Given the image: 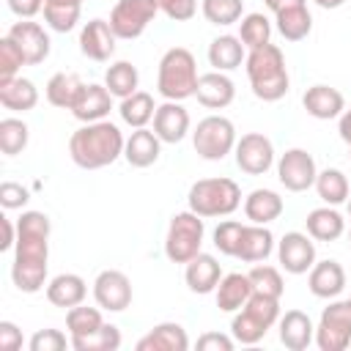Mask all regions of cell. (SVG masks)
Returning <instances> with one entry per match:
<instances>
[{"instance_id":"33","label":"cell","mask_w":351,"mask_h":351,"mask_svg":"<svg viewBox=\"0 0 351 351\" xmlns=\"http://www.w3.org/2000/svg\"><path fill=\"white\" fill-rule=\"evenodd\" d=\"M282 211H285V203L274 189H252L244 197V217L255 225H269Z\"/></svg>"},{"instance_id":"6","label":"cell","mask_w":351,"mask_h":351,"mask_svg":"<svg viewBox=\"0 0 351 351\" xmlns=\"http://www.w3.org/2000/svg\"><path fill=\"white\" fill-rule=\"evenodd\" d=\"M277 321H280V299L252 291V296L247 299V304L233 313L230 335L241 346H255V343H261L266 337V332Z\"/></svg>"},{"instance_id":"39","label":"cell","mask_w":351,"mask_h":351,"mask_svg":"<svg viewBox=\"0 0 351 351\" xmlns=\"http://www.w3.org/2000/svg\"><path fill=\"white\" fill-rule=\"evenodd\" d=\"M104 326V318H101V307H88L85 302L66 310V329H69V337H88L93 332H99Z\"/></svg>"},{"instance_id":"29","label":"cell","mask_w":351,"mask_h":351,"mask_svg":"<svg viewBox=\"0 0 351 351\" xmlns=\"http://www.w3.org/2000/svg\"><path fill=\"white\" fill-rule=\"evenodd\" d=\"M247 60V47L241 44L239 36H230V33H222L217 38H211L208 44V63L214 71H236L241 63Z\"/></svg>"},{"instance_id":"10","label":"cell","mask_w":351,"mask_h":351,"mask_svg":"<svg viewBox=\"0 0 351 351\" xmlns=\"http://www.w3.org/2000/svg\"><path fill=\"white\" fill-rule=\"evenodd\" d=\"M159 14L156 0H118L110 11V27L118 41H134L145 33V27Z\"/></svg>"},{"instance_id":"8","label":"cell","mask_w":351,"mask_h":351,"mask_svg":"<svg viewBox=\"0 0 351 351\" xmlns=\"http://www.w3.org/2000/svg\"><path fill=\"white\" fill-rule=\"evenodd\" d=\"M236 126L225 115H206L192 129V148L206 162H222L236 148Z\"/></svg>"},{"instance_id":"46","label":"cell","mask_w":351,"mask_h":351,"mask_svg":"<svg viewBox=\"0 0 351 351\" xmlns=\"http://www.w3.org/2000/svg\"><path fill=\"white\" fill-rule=\"evenodd\" d=\"M22 66H27L22 49L16 47V41L11 36H3L0 38V80L19 77V69Z\"/></svg>"},{"instance_id":"15","label":"cell","mask_w":351,"mask_h":351,"mask_svg":"<svg viewBox=\"0 0 351 351\" xmlns=\"http://www.w3.org/2000/svg\"><path fill=\"white\" fill-rule=\"evenodd\" d=\"M93 299L107 313H123L132 304V280L118 269H104L93 280Z\"/></svg>"},{"instance_id":"28","label":"cell","mask_w":351,"mask_h":351,"mask_svg":"<svg viewBox=\"0 0 351 351\" xmlns=\"http://www.w3.org/2000/svg\"><path fill=\"white\" fill-rule=\"evenodd\" d=\"M274 236L266 225H244L241 230V241H239V250H236V258L244 261V263H263L271 252H274Z\"/></svg>"},{"instance_id":"47","label":"cell","mask_w":351,"mask_h":351,"mask_svg":"<svg viewBox=\"0 0 351 351\" xmlns=\"http://www.w3.org/2000/svg\"><path fill=\"white\" fill-rule=\"evenodd\" d=\"M66 346H71V337H66L60 329H38L27 340L30 351H63Z\"/></svg>"},{"instance_id":"27","label":"cell","mask_w":351,"mask_h":351,"mask_svg":"<svg viewBox=\"0 0 351 351\" xmlns=\"http://www.w3.org/2000/svg\"><path fill=\"white\" fill-rule=\"evenodd\" d=\"M186 348H189L186 329L176 321H162L137 340V351H186Z\"/></svg>"},{"instance_id":"40","label":"cell","mask_w":351,"mask_h":351,"mask_svg":"<svg viewBox=\"0 0 351 351\" xmlns=\"http://www.w3.org/2000/svg\"><path fill=\"white\" fill-rule=\"evenodd\" d=\"M239 38L247 49H258L271 41V22L261 11H250L239 19Z\"/></svg>"},{"instance_id":"17","label":"cell","mask_w":351,"mask_h":351,"mask_svg":"<svg viewBox=\"0 0 351 351\" xmlns=\"http://www.w3.org/2000/svg\"><path fill=\"white\" fill-rule=\"evenodd\" d=\"M112 99H115V96L107 90L104 82H85L69 112H71L80 123L104 121V118L110 115V110H112Z\"/></svg>"},{"instance_id":"32","label":"cell","mask_w":351,"mask_h":351,"mask_svg":"<svg viewBox=\"0 0 351 351\" xmlns=\"http://www.w3.org/2000/svg\"><path fill=\"white\" fill-rule=\"evenodd\" d=\"M304 228L315 241H337L346 233V219L337 206H321L304 217Z\"/></svg>"},{"instance_id":"12","label":"cell","mask_w":351,"mask_h":351,"mask_svg":"<svg viewBox=\"0 0 351 351\" xmlns=\"http://www.w3.org/2000/svg\"><path fill=\"white\" fill-rule=\"evenodd\" d=\"M274 167H277V181L288 192H307L310 186H315L318 167L313 154L304 148H288L285 154H280Z\"/></svg>"},{"instance_id":"41","label":"cell","mask_w":351,"mask_h":351,"mask_svg":"<svg viewBox=\"0 0 351 351\" xmlns=\"http://www.w3.org/2000/svg\"><path fill=\"white\" fill-rule=\"evenodd\" d=\"M200 14L208 25L228 27L244 16V0H200Z\"/></svg>"},{"instance_id":"48","label":"cell","mask_w":351,"mask_h":351,"mask_svg":"<svg viewBox=\"0 0 351 351\" xmlns=\"http://www.w3.org/2000/svg\"><path fill=\"white\" fill-rule=\"evenodd\" d=\"M156 5L173 22H189L197 14V0H156Z\"/></svg>"},{"instance_id":"54","label":"cell","mask_w":351,"mask_h":351,"mask_svg":"<svg viewBox=\"0 0 351 351\" xmlns=\"http://www.w3.org/2000/svg\"><path fill=\"white\" fill-rule=\"evenodd\" d=\"M337 132L340 140L348 145V156H351V110H343V115L337 118Z\"/></svg>"},{"instance_id":"25","label":"cell","mask_w":351,"mask_h":351,"mask_svg":"<svg viewBox=\"0 0 351 351\" xmlns=\"http://www.w3.org/2000/svg\"><path fill=\"white\" fill-rule=\"evenodd\" d=\"M159 156H162V140L156 137L154 129L143 126V129H134V132L126 137L123 159H126L132 167H137V170L151 167V165L159 162Z\"/></svg>"},{"instance_id":"20","label":"cell","mask_w":351,"mask_h":351,"mask_svg":"<svg viewBox=\"0 0 351 351\" xmlns=\"http://www.w3.org/2000/svg\"><path fill=\"white\" fill-rule=\"evenodd\" d=\"M302 107H304V112H307L310 118H315V121H332V118H340V115H343L346 99H343V93H340L337 88L318 82V85H310V88L304 90Z\"/></svg>"},{"instance_id":"53","label":"cell","mask_w":351,"mask_h":351,"mask_svg":"<svg viewBox=\"0 0 351 351\" xmlns=\"http://www.w3.org/2000/svg\"><path fill=\"white\" fill-rule=\"evenodd\" d=\"M0 225H3V241H0V250H14L16 244V225L11 222V217H0Z\"/></svg>"},{"instance_id":"56","label":"cell","mask_w":351,"mask_h":351,"mask_svg":"<svg viewBox=\"0 0 351 351\" xmlns=\"http://www.w3.org/2000/svg\"><path fill=\"white\" fill-rule=\"evenodd\" d=\"M348 217H351V197H348Z\"/></svg>"},{"instance_id":"57","label":"cell","mask_w":351,"mask_h":351,"mask_svg":"<svg viewBox=\"0 0 351 351\" xmlns=\"http://www.w3.org/2000/svg\"><path fill=\"white\" fill-rule=\"evenodd\" d=\"M348 241H351V233H348Z\"/></svg>"},{"instance_id":"14","label":"cell","mask_w":351,"mask_h":351,"mask_svg":"<svg viewBox=\"0 0 351 351\" xmlns=\"http://www.w3.org/2000/svg\"><path fill=\"white\" fill-rule=\"evenodd\" d=\"M277 263L288 274H307L315 263V239L302 230H288L277 241Z\"/></svg>"},{"instance_id":"24","label":"cell","mask_w":351,"mask_h":351,"mask_svg":"<svg viewBox=\"0 0 351 351\" xmlns=\"http://www.w3.org/2000/svg\"><path fill=\"white\" fill-rule=\"evenodd\" d=\"M184 280L192 293H214L222 280V266L214 255L197 252L189 263H184Z\"/></svg>"},{"instance_id":"31","label":"cell","mask_w":351,"mask_h":351,"mask_svg":"<svg viewBox=\"0 0 351 351\" xmlns=\"http://www.w3.org/2000/svg\"><path fill=\"white\" fill-rule=\"evenodd\" d=\"M0 104L11 112H30L38 104V88L27 77L0 80Z\"/></svg>"},{"instance_id":"19","label":"cell","mask_w":351,"mask_h":351,"mask_svg":"<svg viewBox=\"0 0 351 351\" xmlns=\"http://www.w3.org/2000/svg\"><path fill=\"white\" fill-rule=\"evenodd\" d=\"M118 44V36L112 33L107 19H90L80 27V52L96 63H104L112 58Z\"/></svg>"},{"instance_id":"16","label":"cell","mask_w":351,"mask_h":351,"mask_svg":"<svg viewBox=\"0 0 351 351\" xmlns=\"http://www.w3.org/2000/svg\"><path fill=\"white\" fill-rule=\"evenodd\" d=\"M5 36H11V38L16 41V47L22 49L27 66H38V63H44V60L49 58L52 41H49V33H47L38 22H33V19H19V22H14V25L8 27Z\"/></svg>"},{"instance_id":"9","label":"cell","mask_w":351,"mask_h":351,"mask_svg":"<svg viewBox=\"0 0 351 351\" xmlns=\"http://www.w3.org/2000/svg\"><path fill=\"white\" fill-rule=\"evenodd\" d=\"M315 346L321 351H346L351 346V299H332L321 310Z\"/></svg>"},{"instance_id":"55","label":"cell","mask_w":351,"mask_h":351,"mask_svg":"<svg viewBox=\"0 0 351 351\" xmlns=\"http://www.w3.org/2000/svg\"><path fill=\"white\" fill-rule=\"evenodd\" d=\"M315 5H321V8H326V11H332V8H340L346 0H313Z\"/></svg>"},{"instance_id":"43","label":"cell","mask_w":351,"mask_h":351,"mask_svg":"<svg viewBox=\"0 0 351 351\" xmlns=\"http://www.w3.org/2000/svg\"><path fill=\"white\" fill-rule=\"evenodd\" d=\"M247 274H250V280H252V291H255V293H266V296H274V299L282 296L285 280H282V271H280L277 266H269V263L263 261V263H255Z\"/></svg>"},{"instance_id":"21","label":"cell","mask_w":351,"mask_h":351,"mask_svg":"<svg viewBox=\"0 0 351 351\" xmlns=\"http://www.w3.org/2000/svg\"><path fill=\"white\" fill-rule=\"evenodd\" d=\"M307 288L318 299H337L346 288V269L332 258L315 261L307 271Z\"/></svg>"},{"instance_id":"36","label":"cell","mask_w":351,"mask_h":351,"mask_svg":"<svg viewBox=\"0 0 351 351\" xmlns=\"http://www.w3.org/2000/svg\"><path fill=\"white\" fill-rule=\"evenodd\" d=\"M315 192L324 200V206H340V203H348V197H351L348 178L337 167L318 170V176H315Z\"/></svg>"},{"instance_id":"2","label":"cell","mask_w":351,"mask_h":351,"mask_svg":"<svg viewBox=\"0 0 351 351\" xmlns=\"http://www.w3.org/2000/svg\"><path fill=\"white\" fill-rule=\"evenodd\" d=\"M126 137L112 121H93L82 123L69 137V156L82 170H101L123 156Z\"/></svg>"},{"instance_id":"26","label":"cell","mask_w":351,"mask_h":351,"mask_svg":"<svg viewBox=\"0 0 351 351\" xmlns=\"http://www.w3.org/2000/svg\"><path fill=\"white\" fill-rule=\"evenodd\" d=\"M44 293H47V302H49V304H55V307H60V310H71V307H77V304L85 302V296H88V282H85L80 274H74V271H63V274H55V277L47 282Z\"/></svg>"},{"instance_id":"1","label":"cell","mask_w":351,"mask_h":351,"mask_svg":"<svg viewBox=\"0 0 351 351\" xmlns=\"http://www.w3.org/2000/svg\"><path fill=\"white\" fill-rule=\"evenodd\" d=\"M49 233L52 222L44 211H22L16 219V244L11 280L22 293H38L47 288V266H49Z\"/></svg>"},{"instance_id":"52","label":"cell","mask_w":351,"mask_h":351,"mask_svg":"<svg viewBox=\"0 0 351 351\" xmlns=\"http://www.w3.org/2000/svg\"><path fill=\"white\" fill-rule=\"evenodd\" d=\"M5 5L19 19H33L36 14L44 11V0H5Z\"/></svg>"},{"instance_id":"11","label":"cell","mask_w":351,"mask_h":351,"mask_svg":"<svg viewBox=\"0 0 351 351\" xmlns=\"http://www.w3.org/2000/svg\"><path fill=\"white\" fill-rule=\"evenodd\" d=\"M236 156V167L247 176H263L277 165V154H274V143L263 134V132H247L236 140L233 148Z\"/></svg>"},{"instance_id":"37","label":"cell","mask_w":351,"mask_h":351,"mask_svg":"<svg viewBox=\"0 0 351 351\" xmlns=\"http://www.w3.org/2000/svg\"><path fill=\"white\" fill-rule=\"evenodd\" d=\"M104 85L115 99H126L140 88V71L129 60H115L104 71Z\"/></svg>"},{"instance_id":"35","label":"cell","mask_w":351,"mask_h":351,"mask_svg":"<svg viewBox=\"0 0 351 351\" xmlns=\"http://www.w3.org/2000/svg\"><path fill=\"white\" fill-rule=\"evenodd\" d=\"M156 107H159V104L154 101L151 93H145V90H134L132 96L121 99V104H118V115H121V121H123L126 126H132V129H143V126H148V123L154 121Z\"/></svg>"},{"instance_id":"7","label":"cell","mask_w":351,"mask_h":351,"mask_svg":"<svg viewBox=\"0 0 351 351\" xmlns=\"http://www.w3.org/2000/svg\"><path fill=\"white\" fill-rule=\"evenodd\" d=\"M203 236L206 225L203 217L195 211H178L170 217L167 236H165V255L170 263H189L197 252H203Z\"/></svg>"},{"instance_id":"44","label":"cell","mask_w":351,"mask_h":351,"mask_svg":"<svg viewBox=\"0 0 351 351\" xmlns=\"http://www.w3.org/2000/svg\"><path fill=\"white\" fill-rule=\"evenodd\" d=\"M71 348L74 351H118L121 348V329L115 324L104 321V326L99 332H93L88 337H74Z\"/></svg>"},{"instance_id":"45","label":"cell","mask_w":351,"mask_h":351,"mask_svg":"<svg viewBox=\"0 0 351 351\" xmlns=\"http://www.w3.org/2000/svg\"><path fill=\"white\" fill-rule=\"evenodd\" d=\"M241 230H244V222H239V219H222V222L214 228L211 241H214V247H217L222 255L236 258V250H239V241H241Z\"/></svg>"},{"instance_id":"4","label":"cell","mask_w":351,"mask_h":351,"mask_svg":"<svg viewBox=\"0 0 351 351\" xmlns=\"http://www.w3.org/2000/svg\"><path fill=\"white\" fill-rule=\"evenodd\" d=\"M197 60L186 47H170L159 58L156 69V90L165 101H184L195 96L197 88Z\"/></svg>"},{"instance_id":"49","label":"cell","mask_w":351,"mask_h":351,"mask_svg":"<svg viewBox=\"0 0 351 351\" xmlns=\"http://www.w3.org/2000/svg\"><path fill=\"white\" fill-rule=\"evenodd\" d=\"M30 200V192L16 184V181H3L0 184V206L5 211H14V208H25V203Z\"/></svg>"},{"instance_id":"23","label":"cell","mask_w":351,"mask_h":351,"mask_svg":"<svg viewBox=\"0 0 351 351\" xmlns=\"http://www.w3.org/2000/svg\"><path fill=\"white\" fill-rule=\"evenodd\" d=\"M277 335H280V343L288 351H304L310 343H315V324L307 313L288 310L277 321Z\"/></svg>"},{"instance_id":"50","label":"cell","mask_w":351,"mask_h":351,"mask_svg":"<svg viewBox=\"0 0 351 351\" xmlns=\"http://www.w3.org/2000/svg\"><path fill=\"white\" fill-rule=\"evenodd\" d=\"M233 343H236V337L233 335H222V332H206V335H200L197 337V348L200 351H230L233 348Z\"/></svg>"},{"instance_id":"38","label":"cell","mask_w":351,"mask_h":351,"mask_svg":"<svg viewBox=\"0 0 351 351\" xmlns=\"http://www.w3.org/2000/svg\"><path fill=\"white\" fill-rule=\"evenodd\" d=\"M82 0H44V22L55 33H69L77 27Z\"/></svg>"},{"instance_id":"18","label":"cell","mask_w":351,"mask_h":351,"mask_svg":"<svg viewBox=\"0 0 351 351\" xmlns=\"http://www.w3.org/2000/svg\"><path fill=\"white\" fill-rule=\"evenodd\" d=\"M192 129V118L189 110L181 101H162L154 112V132L162 143H181Z\"/></svg>"},{"instance_id":"5","label":"cell","mask_w":351,"mask_h":351,"mask_svg":"<svg viewBox=\"0 0 351 351\" xmlns=\"http://www.w3.org/2000/svg\"><path fill=\"white\" fill-rule=\"evenodd\" d=\"M189 211L206 217H230L241 206V186L233 178H200L186 192Z\"/></svg>"},{"instance_id":"34","label":"cell","mask_w":351,"mask_h":351,"mask_svg":"<svg viewBox=\"0 0 351 351\" xmlns=\"http://www.w3.org/2000/svg\"><path fill=\"white\" fill-rule=\"evenodd\" d=\"M82 85H85V82L80 80V74H74V71H58V74H52V77L47 80L44 96H47V101H49L52 107H58V110H71V104H74V99L80 96Z\"/></svg>"},{"instance_id":"3","label":"cell","mask_w":351,"mask_h":351,"mask_svg":"<svg viewBox=\"0 0 351 351\" xmlns=\"http://www.w3.org/2000/svg\"><path fill=\"white\" fill-rule=\"evenodd\" d=\"M244 69H247L250 88L261 101H280L291 88L285 55L271 41L258 47V49H250L247 60H244Z\"/></svg>"},{"instance_id":"30","label":"cell","mask_w":351,"mask_h":351,"mask_svg":"<svg viewBox=\"0 0 351 351\" xmlns=\"http://www.w3.org/2000/svg\"><path fill=\"white\" fill-rule=\"evenodd\" d=\"M217 307L222 313H236L247 304V299L252 296V280L250 274H241V271H230V274H222L217 291Z\"/></svg>"},{"instance_id":"42","label":"cell","mask_w":351,"mask_h":351,"mask_svg":"<svg viewBox=\"0 0 351 351\" xmlns=\"http://www.w3.org/2000/svg\"><path fill=\"white\" fill-rule=\"evenodd\" d=\"M27 140H30V129L22 118H3L0 121V151L5 156H16L27 148Z\"/></svg>"},{"instance_id":"51","label":"cell","mask_w":351,"mask_h":351,"mask_svg":"<svg viewBox=\"0 0 351 351\" xmlns=\"http://www.w3.org/2000/svg\"><path fill=\"white\" fill-rule=\"evenodd\" d=\"M0 348L19 351L22 348V329L14 321H0Z\"/></svg>"},{"instance_id":"13","label":"cell","mask_w":351,"mask_h":351,"mask_svg":"<svg viewBox=\"0 0 351 351\" xmlns=\"http://www.w3.org/2000/svg\"><path fill=\"white\" fill-rule=\"evenodd\" d=\"M266 8L274 14L277 30L285 41H304L313 30V14L307 0H263Z\"/></svg>"},{"instance_id":"22","label":"cell","mask_w":351,"mask_h":351,"mask_svg":"<svg viewBox=\"0 0 351 351\" xmlns=\"http://www.w3.org/2000/svg\"><path fill=\"white\" fill-rule=\"evenodd\" d=\"M195 99L206 110H225L236 99V85H233V80L225 71H206L197 80Z\"/></svg>"}]
</instances>
